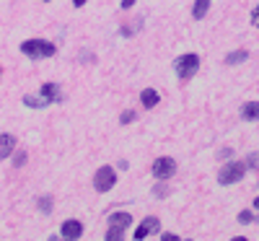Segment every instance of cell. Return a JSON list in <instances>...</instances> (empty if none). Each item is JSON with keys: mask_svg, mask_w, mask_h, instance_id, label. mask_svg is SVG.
Returning a JSON list of instances; mask_svg holds the SVG:
<instances>
[{"mask_svg": "<svg viewBox=\"0 0 259 241\" xmlns=\"http://www.w3.org/2000/svg\"><path fill=\"white\" fill-rule=\"evenodd\" d=\"M251 221H254L251 210H241V213H239V223H241V226H246V223H251Z\"/></svg>", "mask_w": 259, "mask_h": 241, "instance_id": "obj_18", "label": "cell"}, {"mask_svg": "<svg viewBox=\"0 0 259 241\" xmlns=\"http://www.w3.org/2000/svg\"><path fill=\"white\" fill-rule=\"evenodd\" d=\"M60 233H62L65 238L75 241V238H80V236H83V223H80V221H75V218H70V221H65V223L60 226Z\"/></svg>", "mask_w": 259, "mask_h": 241, "instance_id": "obj_7", "label": "cell"}, {"mask_svg": "<svg viewBox=\"0 0 259 241\" xmlns=\"http://www.w3.org/2000/svg\"><path fill=\"white\" fill-rule=\"evenodd\" d=\"M36 205H39L41 213H50V210H52V197H39Z\"/></svg>", "mask_w": 259, "mask_h": 241, "instance_id": "obj_17", "label": "cell"}, {"mask_svg": "<svg viewBox=\"0 0 259 241\" xmlns=\"http://www.w3.org/2000/svg\"><path fill=\"white\" fill-rule=\"evenodd\" d=\"M254 208H256V210H259V197H256V200H254Z\"/></svg>", "mask_w": 259, "mask_h": 241, "instance_id": "obj_27", "label": "cell"}, {"mask_svg": "<svg viewBox=\"0 0 259 241\" xmlns=\"http://www.w3.org/2000/svg\"><path fill=\"white\" fill-rule=\"evenodd\" d=\"M135 6V0H122V8H133Z\"/></svg>", "mask_w": 259, "mask_h": 241, "instance_id": "obj_24", "label": "cell"}, {"mask_svg": "<svg viewBox=\"0 0 259 241\" xmlns=\"http://www.w3.org/2000/svg\"><path fill=\"white\" fill-rule=\"evenodd\" d=\"M21 52L29 60H45V57H52L57 47L50 39H26V42H21Z\"/></svg>", "mask_w": 259, "mask_h": 241, "instance_id": "obj_1", "label": "cell"}, {"mask_svg": "<svg viewBox=\"0 0 259 241\" xmlns=\"http://www.w3.org/2000/svg\"><path fill=\"white\" fill-rule=\"evenodd\" d=\"M158 228H161V221H158V218H153V215H150V218H145V221H140V226L135 228V238H138V241H143L145 236L156 233Z\"/></svg>", "mask_w": 259, "mask_h": 241, "instance_id": "obj_6", "label": "cell"}, {"mask_svg": "<svg viewBox=\"0 0 259 241\" xmlns=\"http://www.w3.org/2000/svg\"><path fill=\"white\" fill-rule=\"evenodd\" d=\"M231 241H249V238H246V236H233Z\"/></svg>", "mask_w": 259, "mask_h": 241, "instance_id": "obj_26", "label": "cell"}, {"mask_svg": "<svg viewBox=\"0 0 259 241\" xmlns=\"http://www.w3.org/2000/svg\"><path fill=\"white\" fill-rule=\"evenodd\" d=\"M174 70H177V75H179L182 81H189L194 73L200 70V57L194 55V52H187V55L177 57V62H174Z\"/></svg>", "mask_w": 259, "mask_h": 241, "instance_id": "obj_3", "label": "cell"}, {"mask_svg": "<svg viewBox=\"0 0 259 241\" xmlns=\"http://www.w3.org/2000/svg\"><path fill=\"white\" fill-rule=\"evenodd\" d=\"M13 150H16V138L13 135H0V161H6L8 156H13Z\"/></svg>", "mask_w": 259, "mask_h": 241, "instance_id": "obj_8", "label": "cell"}, {"mask_svg": "<svg viewBox=\"0 0 259 241\" xmlns=\"http://www.w3.org/2000/svg\"><path fill=\"white\" fill-rule=\"evenodd\" d=\"M73 6H75V8H80V6H85V0H73Z\"/></svg>", "mask_w": 259, "mask_h": 241, "instance_id": "obj_25", "label": "cell"}, {"mask_svg": "<svg viewBox=\"0 0 259 241\" xmlns=\"http://www.w3.org/2000/svg\"><path fill=\"white\" fill-rule=\"evenodd\" d=\"M161 241H179V236H177V233H163Z\"/></svg>", "mask_w": 259, "mask_h": 241, "instance_id": "obj_23", "label": "cell"}, {"mask_svg": "<svg viewBox=\"0 0 259 241\" xmlns=\"http://www.w3.org/2000/svg\"><path fill=\"white\" fill-rule=\"evenodd\" d=\"M241 119L246 122H256L259 119V101H249L241 106Z\"/></svg>", "mask_w": 259, "mask_h": 241, "instance_id": "obj_11", "label": "cell"}, {"mask_svg": "<svg viewBox=\"0 0 259 241\" xmlns=\"http://www.w3.org/2000/svg\"><path fill=\"white\" fill-rule=\"evenodd\" d=\"M177 174V161L174 158H168V156H161L153 161V177L156 179H168V177H174Z\"/></svg>", "mask_w": 259, "mask_h": 241, "instance_id": "obj_5", "label": "cell"}, {"mask_svg": "<svg viewBox=\"0 0 259 241\" xmlns=\"http://www.w3.org/2000/svg\"><path fill=\"white\" fill-rule=\"evenodd\" d=\"M24 104L26 106H31V109H41V106H50L45 99H41V96H31V94H26L24 96Z\"/></svg>", "mask_w": 259, "mask_h": 241, "instance_id": "obj_15", "label": "cell"}, {"mask_svg": "<svg viewBox=\"0 0 259 241\" xmlns=\"http://www.w3.org/2000/svg\"><path fill=\"white\" fill-rule=\"evenodd\" d=\"M133 119H135V112H124V114L119 117V122H122V125H127V122H133Z\"/></svg>", "mask_w": 259, "mask_h": 241, "instance_id": "obj_20", "label": "cell"}, {"mask_svg": "<svg viewBox=\"0 0 259 241\" xmlns=\"http://www.w3.org/2000/svg\"><path fill=\"white\" fill-rule=\"evenodd\" d=\"M207 11H210V0H194V8H192V16L197 18V21H202Z\"/></svg>", "mask_w": 259, "mask_h": 241, "instance_id": "obj_13", "label": "cell"}, {"mask_svg": "<svg viewBox=\"0 0 259 241\" xmlns=\"http://www.w3.org/2000/svg\"><path fill=\"white\" fill-rule=\"evenodd\" d=\"M246 166L249 169H259V153H251V156L246 158Z\"/></svg>", "mask_w": 259, "mask_h": 241, "instance_id": "obj_19", "label": "cell"}, {"mask_svg": "<svg viewBox=\"0 0 259 241\" xmlns=\"http://www.w3.org/2000/svg\"><path fill=\"white\" fill-rule=\"evenodd\" d=\"M109 226H119V228H130V226H133V215H130V213H112L109 215Z\"/></svg>", "mask_w": 259, "mask_h": 241, "instance_id": "obj_10", "label": "cell"}, {"mask_svg": "<svg viewBox=\"0 0 259 241\" xmlns=\"http://www.w3.org/2000/svg\"><path fill=\"white\" fill-rule=\"evenodd\" d=\"M249 57V52L246 50H236V52H228L226 55V65H239V62H244Z\"/></svg>", "mask_w": 259, "mask_h": 241, "instance_id": "obj_14", "label": "cell"}, {"mask_svg": "<svg viewBox=\"0 0 259 241\" xmlns=\"http://www.w3.org/2000/svg\"><path fill=\"white\" fill-rule=\"evenodd\" d=\"M244 174H246V164H241V161H231V164H226V166L218 171V184H223V187L236 184V182H241V179H244Z\"/></svg>", "mask_w": 259, "mask_h": 241, "instance_id": "obj_2", "label": "cell"}, {"mask_svg": "<svg viewBox=\"0 0 259 241\" xmlns=\"http://www.w3.org/2000/svg\"><path fill=\"white\" fill-rule=\"evenodd\" d=\"M158 101H161L158 91H153V89H143V94H140V104H143L145 109H153Z\"/></svg>", "mask_w": 259, "mask_h": 241, "instance_id": "obj_12", "label": "cell"}, {"mask_svg": "<svg viewBox=\"0 0 259 241\" xmlns=\"http://www.w3.org/2000/svg\"><path fill=\"white\" fill-rule=\"evenodd\" d=\"M106 241H124V228L112 226L109 231H106Z\"/></svg>", "mask_w": 259, "mask_h": 241, "instance_id": "obj_16", "label": "cell"}, {"mask_svg": "<svg viewBox=\"0 0 259 241\" xmlns=\"http://www.w3.org/2000/svg\"><path fill=\"white\" fill-rule=\"evenodd\" d=\"M65 241H70V238H65Z\"/></svg>", "mask_w": 259, "mask_h": 241, "instance_id": "obj_28", "label": "cell"}, {"mask_svg": "<svg viewBox=\"0 0 259 241\" xmlns=\"http://www.w3.org/2000/svg\"><path fill=\"white\" fill-rule=\"evenodd\" d=\"M114 184H117V171H114V166H101V169L96 171V177H94V187H96L99 192H109Z\"/></svg>", "mask_w": 259, "mask_h": 241, "instance_id": "obj_4", "label": "cell"}, {"mask_svg": "<svg viewBox=\"0 0 259 241\" xmlns=\"http://www.w3.org/2000/svg\"><path fill=\"white\" fill-rule=\"evenodd\" d=\"M251 24H254V26H259V6L251 11Z\"/></svg>", "mask_w": 259, "mask_h": 241, "instance_id": "obj_22", "label": "cell"}, {"mask_svg": "<svg viewBox=\"0 0 259 241\" xmlns=\"http://www.w3.org/2000/svg\"><path fill=\"white\" fill-rule=\"evenodd\" d=\"M187 241H192V238H187Z\"/></svg>", "mask_w": 259, "mask_h": 241, "instance_id": "obj_29", "label": "cell"}, {"mask_svg": "<svg viewBox=\"0 0 259 241\" xmlns=\"http://www.w3.org/2000/svg\"><path fill=\"white\" fill-rule=\"evenodd\" d=\"M41 99H45L47 104H57V101H60L57 83H45V86H41Z\"/></svg>", "mask_w": 259, "mask_h": 241, "instance_id": "obj_9", "label": "cell"}, {"mask_svg": "<svg viewBox=\"0 0 259 241\" xmlns=\"http://www.w3.org/2000/svg\"><path fill=\"white\" fill-rule=\"evenodd\" d=\"M26 164V153L24 150H18V156H16V166H24Z\"/></svg>", "mask_w": 259, "mask_h": 241, "instance_id": "obj_21", "label": "cell"}]
</instances>
